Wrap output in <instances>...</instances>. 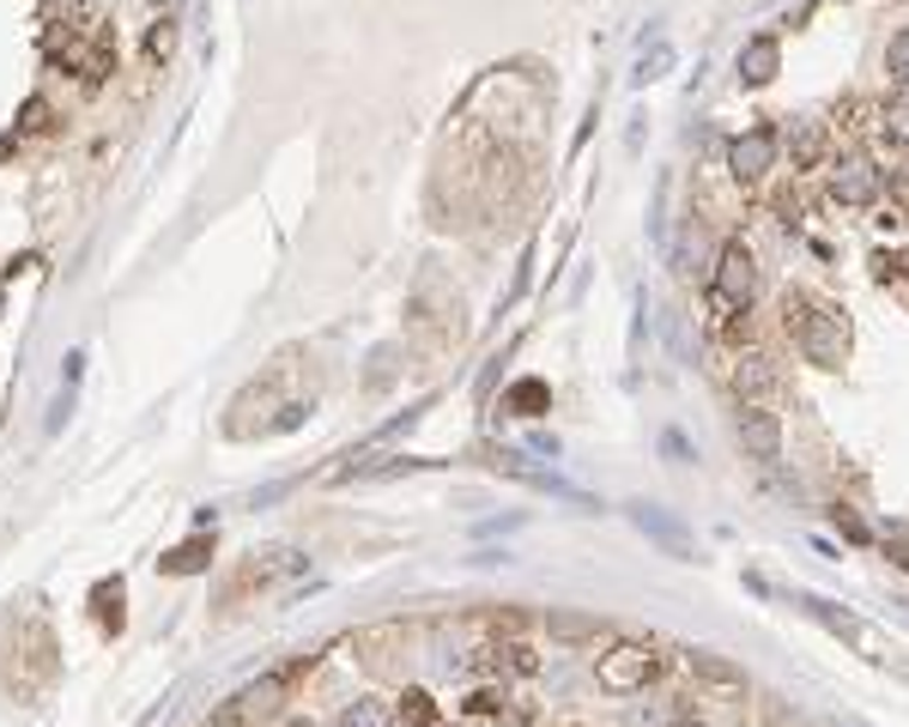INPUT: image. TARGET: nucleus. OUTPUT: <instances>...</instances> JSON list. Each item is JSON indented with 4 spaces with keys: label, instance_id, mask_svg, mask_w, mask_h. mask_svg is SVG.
<instances>
[{
    "label": "nucleus",
    "instance_id": "7ed1b4c3",
    "mask_svg": "<svg viewBox=\"0 0 909 727\" xmlns=\"http://www.w3.org/2000/svg\"><path fill=\"white\" fill-rule=\"evenodd\" d=\"M801 607L813 612L818 624H831L837 636H849V643H855V649L867 655V661H879V667H891V661H897V649H891V643H885V636L873 631V624H861L855 612H843V607H837V600H818V595H806Z\"/></svg>",
    "mask_w": 909,
    "mask_h": 727
},
{
    "label": "nucleus",
    "instance_id": "6e6552de",
    "mask_svg": "<svg viewBox=\"0 0 909 727\" xmlns=\"http://www.w3.org/2000/svg\"><path fill=\"white\" fill-rule=\"evenodd\" d=\"M776 67H782L776 37H752L740 49V79H746V85H770V79H776Z\"/></svg>",
    "mask_w": 909,
    "mask_h": 727
},
{
    "label": "nucleus",
    "instance_id": "39448f33",
    "mask_svg": "<svg viewBox=\"0 0 909 727\" xmlns=\"http://www.w3.org/2000/svg\"><path fill=\"white\" fill-rule=\"evenodd\" d=\"M776 146H782V140H776V134H770V128H752V134H740V140L727 146V170H734V176H740V182H758L770 164H776Z\"/></svg>",
    "mask_w": 909,
    "mask_h": 727
},
{
    "label": "nucleus",
    "instance_id": "f257e3e1",
    "mask_svg": "<svg viewBox=\"0 0 909 727\" xmlns=\"http://www.w3.org/2000/svg\"><path fill=\"white\" fill-rule=\"evenodd\" d=\"M752 298H758V261H752V249L734 236V243H722V255H715L710 303H715V310H727V315H740Z\"/></svg>",
    "mask_w": 909,
    "mask_h": 727
},
{
    "label": "nucleus",
    "instance_id": "ddd939ff",
    "mask_svg": "<svg viewBox=\"0 0 909 727\" xmlns=\"http://www.w3.org/2000/svg\"><path fill=\"white\" fill-rule=\"evenodd\" d=\"M207 552H212L207 540H188L182 552H170V558H164V570L170 576H195V570H207Z\"/></svg>",
    "mask_w": 909,
    "mask_h": 727
},
{
    "label": "nucleus",
    "instance_id": "a211bd4d",
    "mask_svg": "<svg viewBox=\"0 0 909 727\" xmlns=\"http://www.w3.org/2000/svg\"><path fill=\"white\" fill-rule=\"evenodd\" d=\"M401 715H406V727H430V722H437V709H430L425 691H406V697H401Z\"/></svg>",
    "mask_w": 909,
    "mask_h": 727
},
{
    "label": "nucleus",
    "instance_id": "6ab92c4d",
    "mask_svg": "<svg viewBox=\"0 0 909 727\" xmlns=\"http://www.w3.org/2000/svg\"><path fill=\"white\" fill-rule=\"evenodd\" d=\"M885 67H891V79H897V85H909V25L891 37V55H885Z\"/></svg>",
    "mask_w": 909,
    "mask_h": 727
},
{
    "label": "nucleus",
    "instance_id": "2eb2a0df",
    "mask_svg": "<svg viewBox=\"0 0 909 727\" xmlns=\"http://www.w3.org/2000/svg\"><path fill=\"white\" fill-rule=\"evenodd\" d=\"M667 61H674V43L655 37V49H643V61H636V85H649V79L667 73Z\"/></svg>",
    "mask_w": 909,
    "mask_h": 727
},
{
    "label": "nucleus",
    "instance_id": "f8f14e48",
    "mask_svg": "<svg viewBox=\"0 0 909 727\" xmlns=\"http://www.w3.org/2000/svg\"><path fill=\"white\" fill-rule=\"evenodd\" d=\"M636 528L655 533V540H661L667 552H674V558H686V540H679V528H674L667 516H655V509H636Z\"/></svg>",
    "mask_w": 909,
    "mask_h": 727
},
{
    "label": "nucleus",
    "instance_id": "1a4fd4ad",
    "mask_svg": "<svg viewBox=\"0 0 909 727\" xmlns=\"http://www.w3.org/2000/svg\"><path fill=\"white\" fill-rule=\"evenodd\" d=\"M691 673L715 691H746V667H734L727 655H710V649H691Z\"/></svg>",
    "mask_w": 909,
    "mask_h": 727
},
{
    "label": "nucleus",
    "instance_id": "20e7f679",
    "mask_svg": "<svg viewBox=\"0 0 909 727\" xmlns=\"http://www.w3.org/2000/svg\"><path fill=\"white\" fill-rule=\"evenodd\" d=\"M655 655L643 643H619L612 655H600V691H643L655 679Z\"/></svg>",
    "mask_w": 909,
    "mask_h": 727
},
{
    "label": "nucleus",
    "instance_id": "aec40b11",
    "mask_svg": "<svg viewBox=\"0 0 909 727\" xmlns=\"http://www.w3.org/2000/svg\"><path fill=\"white\" fill-rule=\"evenodd\" d=\"M885 128H891V140H909V104H897L891 116H885Z\"/></svg>",
    "mask_w": 909,
    "mask_h": 727
},
{
    "label": "nucleus",
    "instance_id": "f3484780",
    "mask_svg": "<svg viewBox=\"0 0 909 727\" xmlns=\"http://www.w3.org/2000/svg\"><path fill=\"white\" fill-rule=\"evenodd\" d=\"M552 636H571V643H583V636H600V619H576V612H552Z\"/></svg>",
    "mask_w": 909,
    "mask_h": 727
},
{
    "label": "nucleus",
    "instance_id": "dca6fc26",
    "mask_svg": "<svg viewBox=\"0 0 909 727\" xmlns=\"http://www.w3.org/2000/svg\"><path fill=\"white\" fill-rule=\"evenodd\" d=\"M818 152H825V128H818V122H806V128L794 134V170L818 164Z\"/></svg>",
    "mask_w": 909,
    "mask_h": 727
},
{
    "label": "nucleus",
    "instance_id": "f03ea898",
    "mask_svg": "<svg viewBox=\"0 0 909 727\" xmlns=\"http://www.w3.org/2000/svg\"><path fill=\"white\" fill-rule=\"evenodd\" d=\"M801 315V351H806V364H818V370H843V358H849V322L837 310H794L789 303V322Z\"/></svg>",
    "mask_w": 909,
    "mask_h": 727
},
{
    "label": "nucleus",
    "instance_id": "9d476101",
    "mask_svg": "<svg viewBox=\"0 0 909 727\" xmlns=\"http://www.w3.org/2000/svg\"><path fill=\"white\" fill-rule=\"evenodd\" d=\"M504 413H516V418H540V413H552V389H545L540 377H521L516 389L504 394Z\"/></svg>",
    "mask_w": 909,
    "mask_h": 727
},
{
    "label": "nucleus",
    "instance_id": "412c9836",
    "mask_svg": "<svg viewBox=\"0 0 909 727\" xmlns=\"http://www.w3.org/2000/svg\"><path fill=\"white\" fill-rule=\"evenodd\" d=\"M897 564H904V570H909V540H897Z\"/></svg>",
    "mask_w": 909,
    "mask_h": 727
},
{
    "label": "nucleus",
    "instance_id": "4468645a",
    "mask_svg": "<svg viewBox=\"0 0 909 727\" xmlns=\"http://www.w3.org/2000/svg\"><path fill=\"white\" fill-rule=\"evenodd\" d=\"M340 727H389V703H377V697H358L346 715H340Z\"/></svg>",
    "mask_w": 909,
    "mask_h": 727
},
{
    "label": "nucleus",
    "instance_id": "0eeeda50",
    "mask_svg": "<svg viewBox=\"0 0 909 727\" xmlns=\"http://www.w3.org/2000/svg\"><path fill=\"white\" fill-rule=\"evenodd\" d=\"M831 195L843 200V207H873V200H879V170H873L867 158H849V164L831 176Z\"/></svg>",
    "mask_w": 909,
    "mask_h": 727
},
{
    "label": "nucleus",
    "instance_id": "4be33fe9",
    "mask_svg": "<svg viewBox=\"0 0 909 727\" xmlns=\"http://www.w3.org/2000/svg\"><path fill=\"white\" fill-rule=\"evenodd\" d=\"M679 727H698V722H679Z\"/></svg>",
    "mask_w": 909,
    "mask_h": 727
},
{
    "label": "nucleus",
    "instance_id": "9b49d317",
    "mask_svg": "<svg viewBox=\"0 0 909 727\" xmlns=\"http://www.w3.org/2000/svg\"><path fill=\"white\" fill-rule=\"evenodd\" d=\"M734 389H740V394H770V389H776V370H770L764 358H740V370H734Z\"/></svg>",
    "mask_w": 909,
    "mask_h": 727
},
{
    "label": "nucleus",
    "instance_id": "423d86ee",
    "mask_svg": "<svg viewBox=\"0 0 909 727\" xmlns=\"http://www.w3.org/2000/svg\"><path fill=\"white\" fill-rule=\"evenodd\" d=\"M740 442H746V454H758V461H776L782 454V418L770 413V406H740Z\"/></svg>",
    "mask_w": 909,
    "mask_h": 727
}]
</instances>
